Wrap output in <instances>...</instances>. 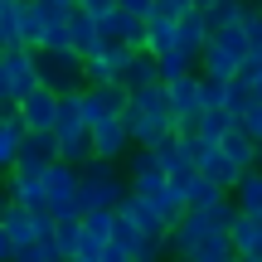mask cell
Here are the masks:
<instances>
[{
	"mask_svg": "<svg viewBox=\"0 0 262 262\" xmlns=\"http://www.w3.org/2000/svg\"><path fill=\"white\" fill-rule=\"evenodd\" d=\"M238 126H243L248 136H253L257 146H262V102H253V107H248V117H243V122H238Z\"/></svg>",
	"mask_w": 262,
	"mask_h": 262,
	"instance_id": "35",
	"label": "cell"
},
{
	"mask_svg": "<svg viewBox=\"0 0 262 262\" xmlns=\"http://www.w3.org/2000/svg\"><path fill=\"white\" fill-rule=\"evenodd\" d=\"M238 5H248V10H253V5H257V0H238Z\"/></svg>",
	"mask_w": 262,
	"mask_h": 262,
	"instance_id": "43",
	"label": "cell"
},
{
	"mask_svg": "<svg viewBox=\"0 0 262 262\" xmlns=\"http://www.w3.org/2000/svg\"><path fill=\"white\" fill-rule=\"evenodd\" d=\"M257 15H262V0H257Z\"/></svg>",
	"mask_w": 262,
	"mask_h": 262,
	"instance_id": "45",
	"label": "cell"
},
{
	"mask_svg": "<svg viewBox=\"0 0 262 262\" xmlns=\"http://www.w3.org/2000/svg\"><path fill=\"white\" fill-rule=\"evenodd\" d=\"M243 58H248V34H243V25L214 29L209 44H204V54H199V78H209V83H233L238 68H243Z\"/></svg>",
	"mask_w": 262,
	"mask_h": 262,
	"instance_id": "3",
	"label": "cell"
},
{
	"mask_svg": "<svg viewBox=\"0 0 262 262\" xmlns=\"http://www.w3.org/2000/svg\"><path fill=\"white\" fill-rule=\"evenodd\" d=\"M185 141H189V156H194V170H199V175L214 180L224 194H233L238 180H243V170L224 156V146H219V141H209V136H185Z\"/></svg>",
	"mask_w": 262,
	"mask_h": 262,
	"instance_id": "6",
	"label": "cell"
},
{
	"mask_svg": "<svg viewBox=\"0 0 262 262\" xmlns=\"http://www.w3.org/2000/svg\"><path fill=\"white\" fill-rule=\"evenodd\" d=\"M0 262H15V243L5 238V228H0Z\"/></svg>",
	"mask_w": 262,
	"mask_h": 262,
	"instance_id": "38",
	"label": "cell"
},
{
	"mask_svg": "<svg viewBox=\"0 0 262 262\" xmlns=\"http://www.w3.org/2000/svg\"><path fill=\"white\" fill-rule=\"evenodd\" d=\"M10 5H15V0H0V15H5V10H10Z\"/></svg>",
	"mask_w": 262,
	"mask_h": 262,
	"instance_id": "42",
	"label": "cell"
},
{
	"mask_svg": "<svg viewBox=\"0 0 262 262\" xmlns=\"http://www.w3.org/2000/svg\"><path fill=\"white\" fill-rule=\"evenodd\" d=\"M122 88L126 93H146V88H160V63L150 54H136L131 58V68L122 73Z\"/></svg>",
	"mask_w": 262,
	"mask_h": 262,
	"instance_id": "24",
	"label": "cell"
},
{
	"mask_svg": "<svg viewBox=\"0 0 262 262\" xmlns=\"http://www.w3.org/2000/svg\"><path fill=\"white\" fill-rule=\"evenodd\" d=\"M10 204H15V199H10L5 189H0V219H5V209H10Z\"/></svg>",
	"mask_w": 262,
	"mask_h": 262,
	"instance_id": "40",
	"label": "cell"
},
{
	"mask_svg": "<svg viewBox=\"0 0 262 262\" xmlns=\"http://www.w3.org/2000/svg\"><path fill=\"white\" fill-rule=\"evenodd\" d=\"M117 5L126 10L131 19H150V10H156V0H117Z\"/></svg>",
	"mask_w": 262,
	"mask_h": 262,
	"instance_id": "37",
	"label": "cell"
},
{
	"mask_svg": "<svg viewBox=\"0 0 262 262\" xmlns=\"http://www.w3.org/2000/svg\"><path fill=\"white\" fill-rule=\"evenodd\" d=\"M34 63H39V83H44L49 93H58V97L83 93V88H88V73H83L88 63L73 54V49H58V54H34Z\"/></svg>",
	"mask_w": 262,
	"mask_h": 262,
	"instance_id": "5",
	"label": "cell"
},
{
	"mask_svg": "<svg viewBox=\"0 0 262 262\" xmlns=\"http://www.w3.org/2000/svg\"><path fill=\"white\" fill-rule=\"evenodd\" d=\"M146 54L150 58L175 54V25L170 19H146Z\"/></svg>",
	"mask_w": 262,
	"mask_h": 262,
	"instance_id": "25",
	"label": "cell"
},
{
	"mask_svg": "<svg viewBox=\"0 0 262 262\" xmlns=\"http://www.w3.org/2000/svg\"><path fill=\"white\" fill-rule=\"evenodd\" d=\"M15 262H63L58 257V248H54V238H39V243H29V248H19Z\"/></svg>",
	"mask_w": 262,
	"mask_h": 262,
	"instance_id": "31",
	"label": "cell"
},
{
	"mask_svg": "<svg viewBox=\"0 0 262 262\" xmlns=\"http://www.w3.org/2000/svg\"><path fill=\"white\" fill-rule=\"evenodd\" d=\"M19 146H25V126H19V117H15V107H10L5 117H0V170H15V160H19Z\"/></svg>",
	"mask_w": 262,
	"mask_h": 262,
	"instance_id": "22",
	"label": "cell"
},
{
	"mask_svg": "<svg viewBox=\"0 0 262 262\" xmlns=\"http://www.w3.org/2000/svg\"><path fill=\"white\" fill-rule=\"evenodd\" d=\"M185 5H189V10H209L214 0H185Z\"/></svg>",
	"mask_w": 262,
	"mask_h": 262,
	"instance_id": "41",
	"label": "cell"
},
{
	"mask_svg": "<svg viewBox=\"0 0 262 262\" xmlns=\"http://www.w3.org/2000/svg\"><path fill=\"white\" fill-rule=\"evenodd\" d=\"M204 44H209V19H204V10H189V15L175 25V54H185L189 63L199 68V54H204Z\"/></svg>",
	"mask_w": 262,
	"mask_h": 262,
	"instance_id": "15",
	"label": "cell"
},
{
	"mask_svg": "<svg viewBox=\"0 0 262 262\" xmlns=\"http://www.w3.org/2000/svg\"><path fill=\"white\" fill-rule=\"evenodd\" d=\"M54 136H58V141H73V136H88V126H83V93H68V97H58Z\"/></svg>",
	"mask_w": 262,
	"mask_h": 262,
	"instance_id": "20",
	"label": "cell"
},
{
	"mask_svg": "<svg viewBox=\"0 0 262 262\" xmlns=\"http://www.w3.org/2000/svg\"><path fill=\"white\" fill-rule=\"evenodd\" d=\"M122 122L131 131V146H136V150H156L160 141H170V136H175V117H170L165 83H160V88H146V93H131Z\"/></svg>",
	"mask_w": 262,
	"mask_h": 262,
	"instance_id": "1",
	"label": "cell"
},
{
	"mask_svg": "<svg viewBox=\"0 0 262 262\" xmlns=\"http://www.w3.org/2000/svg\"><path fill=\"white\" fill-rule=\"evenodd\" d=\"M228 131H238V117H233V112H204V122H199V136L224 141Z\"/></svg>",
	"mask_w": 262,
	"mask_h": 262,
	"instance_id": "28",
	"label": "cell"
},
{
	"mask_svg": "<svg viewBox=\"0 0 262 262\" xmlns=\"http://www.w3.org/2000/svg\"><path fill=\"white\" fill-rule=\"evenodd\" d=\"M156 160H160V170H165V180H170V185H189V180L199 175V170H194V156H189V141H185V136H170V141H160V146H156Z\"/></svg>",
	"mask_w": 262,
	"mask_h": 262,
	"instance_id": "12",
	"label": "cell"
},
{
	"mask_svg": "<svg viewBox=\"0 0 262 262\" xmlns=\"http://www.w3.org/2000/svg\"><path fill=\"white\" fill-rule=\"evenodd\" d=\"M0 107H10V88H5V68H0Z\"/></svg>",
	"mask_w": 262,
	"mask_h": 262,
	"instance_id": "39",
	"label": "cell"
},
{
	"mask_svg": "<svg viewBox=\"0 0 262 262\" xmlns=\"http://www.w3.org/2000/svg\"><path fill=\"white\" fill-rule=\"evenodd\" d=\"M253 102H257V97H253V88H243V83L233 78V83H228V102H224V112H233L238 122H243V117H248V107H253Z\"/></svg>",
	"mask_w": 262,
	"mask_h": 262,
	"instance_id": "29",
	"label": "cell"
},
{
	"mask_svg": "<svg viewBox=\"0 0 262 262\" xmlns=\"http://www.w3.org/2000/svg\"><path fill=\"white\" fill-rule=\"evenodd\" d=\"M233 209L243 219H257L262 224V170H248L243 180H238V189H233Z\"/></svg>",
	"mask_w": 262,
	"mask_h": 262,
	"instance_id": "21",
	"label": "cell"
},
{
	"mask_svg": "<svg viewBox=\"0 0 262 262\" xmlns=\"http://www.w3.org/2000/svg\"><path fill=\"white\" fill-rule=\"evenodd\" d=\"M117 214H126L131 224L141 228V238H170V224H165V219H160L156 209L146 204V199H136V194H126V204L117 209Z\"/></svg>",
	"mask_w": 262,
	"mask_h": 262,
	"instance_id": "19",
	"label": "cell"
},
{
	"mask_svg": "<svg viewBox=\"0 0 262 262\" xmlns=\"http://www.w3.org/2000/svg\"><path fill=\"white\" fill-rule=\"evenodd\" d=\"M185 15H189L185 0H156V10H150V19H170V25H180Z\"/></svg>",
	"mask_w": 262,
	"mask_h": 262,
	"instance_id": "33",
	"label": "cell"
},
{
	"mask_svg": "<svg viewBox=\"0 0 262 262\" xmlns=\"http://www.w3.org/2000/svg\"><path fill=\"white\" fill-rule=\"evenodd\" d=\"M219 199H228V194L214 185V180H204V175H194V180L185 185V209H214Z\"/></svg>",
	"mask_w": 262,
	"mask_h": 262,
	"instance_id": "27",
	"label": "cell"
},
{
	"mask_svg": "<svg viewBox=\"0 0 262 262\" xmlns=\"http://www.w3.org/2000/svg\"><path fill=\"white\" fill-rule=\"evenodd\" d=\"M204 83V112H224L228 102V83H209V78H199Z\"/></svg>",
	"mask_w": 262,
	"mask_h": 262,
	"instance_id": "34",
	"label": "cell"
},
{
	"mask_svg": "<svg viewBox=\"0 0 262 262\" xmlns=\"http://www.w3.org/2000/svg\"><path fill=\"white\" fill-rule=\"evenodd\" d=\"M170 262H194V257H170Z\"/></svg>",
	"mask_w": 262,
	"mask_h": 262,
	"instance_id": "44",
	"label": "cell"
},
{
	"mask_svg": "<svg viewBox=\"0 0 262 262\" xmlns=\"http://www.w3.org/2000/svg\"><path fill=\"white\" fill-rule=\"evenodd\" d=\"M19 126L25 131H54V117H58V93H49V88H39V93H29L25 102L15 107Z\"/></svg>",
	"mask_w": 262,
	"mask_h": 262,
	"instance_id": "13",
	"label": "cell"
},
{
	"mask_svg": "<svg viewBox=\"0 0 262 262\" xmlns=\"http://www.w3.org/2000/svg\"><path fill=\"white\" fill-rule=\"evenodd\" d=\"M44 214L54 224H78L83 219V175L63 160L44 170Z\"/></svg>",
	"mask_w": 262,
	"mask_h": 262,
	"instance_id": "4",
	"label": "cell"
},
{
	"mask_svg": "<svg viewBox=\"0 0 262 262\" xmlns=\"http://www.w3.org/2000/svg\"><path fill=\"white\" fill-rule=\"evenodd\" d=\"M228 248H233L238 262H262V224H257V219H243V214H238L233 233H228Z\"/></svg>",
	"mask_w": 262,
	"mask_h": 262,
	"instance_id": "18",
	"label": "cell"
},
{
	"mask_svg": "<svg viewBox=\"0 0 262 262\" xmlns=\"http://www.w3.org/2000/svg\"><path fill=\"white\" fill-rule=\"evenodd\" d=\"M219 146H224V156L233 160V165L243 170V175H248V170H257V141L248 136L243 126H238V131H228V136L219 141Z\"/></svg>",
	"mask_w": 262,
	"mask_h": 262,
	"instance_id": "23",
	"label": "cell"
},
{
	"mask_svg": "<svg viewBox=\"0 0 262 262\" xmlns=\"http://www.w3.org/2000/svg\"><path fill=\"white\" fill-rule=\"evenodd\" d=\"M78 10L93 15V19H102V15H112V10H117V0H78Z\"/></svg>",
	"mask_w": 262,
	"mask_h": 262,
	"instance_id": "36",
	"label": "cell"
},
{
	"mask_svg": "<svg viewBox=\"0 0 262 262\" xmlns=\"http://www.w3.org/2000/svg\"><path fill=\"white\" fill-rule=\"evenodd\" d=\"M54 160H58V136H54V131H25V146H19V160H15V165L49 170Z\"/></svg>",
	"mask_w": 262,
	"mask_h": 262,
	"instance_id": "17",
	"label": "cell"
},
{
	"mask_svg": "<svg viewBox=\"0 0 262 262\" xmlns=\"http://www.w3.org/2000/svg\"><path fill=\"white\" fill-rule=\"evenodd\" d=\"M112 233H117V214H83L78 219V257L102 262V253L112 248Z\"/></svg>",
	"mask_w": 262,
	"mask_h": 262,
	"instance_id": "10",
	"label": "cell"
},
{
	"mask_svg": "<svg viewBox=\"0 0 262 262\" xmlns=\"http://www.w3.org/2000/svg\"><path fill=\"white\" fill-rule=\"evenodd\" d=\"M0 68H5V88H10V107H19L29 93H39V63L29 49H10V54H0Z\"/></svg>",
	"mask_w": 262,
	"mask_h": 262,
	"instance_id": "7",
	"label": "cell"
},
{
	"mask_svg": "<svg viewBox=\"0 0 262 262\" xmlns=\"http://www.w3.org/2000/svg\"><path fill=\"white\" fill-rule=\"evenodd\" d=\"M78 175H83V214H117V209L126 204L131 185H126V175L112 165V160L93 156Z\"/></svg>",
	"mask_w": 262,
	"mask_h": 262,
	"instance_id": "2",
	"label": "cell"
},
{
	"mask_svg": "<svg viewBox=\"0 0 262 262\" xmlns=\"http://www.w3.org/2000/svg\"><path fill=\"white\" fill-rule=\"evenodd\" d=\"M68 49H73L83 63H88V58H97V54L107 49V44H102V29H97L93 15H83V10H78V15L68 19Z\"/></svg>",
	"mask_w": 262,
	"mask_h": 262,
	"instance_id": "16",
	"label": "cell"
},
{
	"mask_svg": "<svg viewBox=\"0 0 262 262\" xmlns=\"http://www.w3.org/2000/svg\"><path fill=\"white\" fill-rule=\"evenodd\" d=\"M126 102L131 93L126 88H83V126H102V122H117V117H126Z\"/></svg>",
	"mask_w": 262,
	"mask_h": 262,
	"instance_id": "9",
	"label": "cell"
},
{
	"mask_svg": "<svg viewBox=\"0 0 262 262\" xmlns=\"http://www.w3.org/2000/svg\"><path fill=\"white\" fill-rule=\"evenodd\" d=\"M0 228H5V238L15 243V253L29 248V243H39V238H54V219H49V214H29V209H19V204L5 209Z\"/></svg>",
	"mask_w": 262,
	"mask_h": 262,
	"instance_id": "8",
	"label": "cell"
},
{
	"mask_svg": "<svg viewBox=\"0 0 262 262\" xmlns=\"http://www.w3.org/2000/svg\"><path fill=\"white\" fill-rule=\"evenodd\" d=\"M73 262H88V257H73Z\"/></svg>",
	"mask_w": 262,
	"mask_h": 262,
	"instance_id": "46",
	"label": "cell"
},
{
	"mask_svg": "<svg viewBox=\"0 0 262 262\" xmlns=\"http://www.w3.org/2000/svg\"><path fill=\"white\" fill-rule=\"evenodd\" d=\"M54 248L63 262H73L78 257V224H54Z\"/></svg>",
	"mask_w": 262,
	"mask_h": 262,
	"instance_id": "30",
	"label": "cell"
},
{
	"mask_svg": "<svg viewBox=\"0 0 262 262\" xmlns=\"http://www.w3.org/2000/svg\"><path fill=\"white\" fill-rule=\"evenodd\" d=\"M204 19H209V34H214V29H233V25L248 19V5H238V0H214V5L204 10Z\"/></svg>",
	"mask_w": 262,
	"mask_h": 262,
	"instance_id": "26",
	"label": "cell"
},
{
	"mask_svg": "<svg viewBox=\"0 0 262 262\" xmlns=\"http://www.w3.org/2000/svg\"><path fill=\"white\" fill-rule=\"evenodd\" d=\"M238 83L253 88V97L262 93V54H248V58H243V68H238Z\"/></svg>",
	"mask_w": 262,
	"mask_h": 262,
	"instance_id": "32",
	"label": "cell"
},
{
	"mask_svg": "<svg viewBox=\"0 0 262 262\" xmlns=\"http://www.w3.org/2000/svg\"><path fill=\"white\" fill-rule=\"evenodd\" d=\"M93 136V156L97 160H122V156H131V131H126V122L117 117V122H102V126H93L88 131Z\"/></svg>",
	"mask_w": 262,
	"mask_h": 262,
	"instance_id": "14",
	"label": "cell"
},
{
	"mask_svg": "<svg viewBox=\"0 0 262 262\" xmlns=\"http://www.w3.org/2000/svg\"><path fill=\"white\" fill-rule=\"evenodd\" d=\"M0 189H5V185H0Z\"/></svg>",
	"mask_w": 262,
	"mask_h": 262,
	"instance_id": "47",
	"label": "cell"
},
{
	"mask_svg": "<svg viewBox=\"0 0 262 262\" xmlns=\"http://www.w3.org/2000/svg\"><path fill=\"white\" fill-rule=\"evenodd\" d=\"M131 58H136L131 49L107 44L102 54H97V58H88V68H83V73H88V88H122V73L131 68Z\"/></svg>",
	"mask_w": 262,
	"mask_h": 262,
	"instance_id": "11",
	"label": "cell"
}]
</instances>
